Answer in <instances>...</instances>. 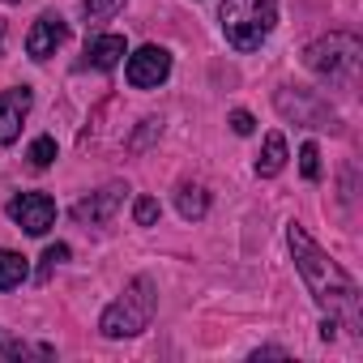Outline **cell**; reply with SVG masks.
Masks as SVG:
<instances>
[{
  "instance_id": "6da1fadb",
  "label": "cell",
  "mask_w": 363,
  "mask_h": 363,
  "mask_svg": "<svg viewBox=\"0 0 363 363\" xmlns=\"http://www.w3.org/2000/svg\"><path fill=\"white\" fill-rule=\"evenodd\" d=\"M286 244H291V257H295V265H299V274H303L312 299H316L329 316H342L350 329H359V325H363V312H359V286H354V278H350L333 257H325V252L316 248V240H312L303 227H295V223L286 227Z\"/></svg>"
},
{
  "instance_id": "7a4b0ae2",
  "label": "cell",
  "mask_w": 363,
  "mask_h": 363,
  "mask_svg": "<svg viewBox=\"0 0 363 363\" xmlns=\"http://www.w3.org/2000/svg\"><path fill=\"white\" fill-rule=\"evenodd\" d=\"M218 22L235 52H257L278 22V0H223Z\"/></svg>"
},
{
  "instance_id": "3957f363",
  "label": "cell",
  "mask_w": 363,
  "mask_h": 363,
  "mask_svg": "<svg viewBox=\"0 0 363 363\" xmlns=\"http://www.w3.org/2000/svg\"><path fill=\"white\" fill-rule=\"evenodd\" d=\"M154 312H158V286L150 278H133L124 286V295L99 316V329H103V337H133V333L150 329Z\"/></svg>"
},
{
  "instance_id": "277c9868",
  "label": "cell",
  "mask_w": 363,
  "mask_h": 363,
  "mask_svg": "<svg viewBox=\"0 0 363 363\" xmlns=\"http://www.w3.org/2000/svg\"><path fill=\"white\" fill-rule=\"evenodd\" d=\"M359 60H363V48L354 35H329V39H316L308 48V69L325 82H337V86H350L359 77Z\"/></svg>"
},
{
  "instance_id": "5b68a950",
  "label": "cell",
  "mask_w": 363,
  "mask_h": 363,
  "mask_svg": "<svg viewBox=\"0 0 363 363\" xmlns=\"http://www.w3.org/2000/svg\"><path fill=\"white\" fill-rule=\"evenodd\" d=\"M167 73H171V52H167V48H154V43L137 48V52L128 56V69H124L128 86H137V90H154V86H162Z\"/></svg>"
},
{
  "instance_id": "8992f818",
  "label": "cell",
  "mask_w": 363,
  "mask_h": 363,
  "mask_svg": "<svg viewBox=\"0 0 363 363\" xmlns=\"http://www.w3.org/2000/svg\"><path fill=\"white\" fill-rule=\"evenodd\" d=\"M9 218L26 231V235H48L56 223V201L48 193H18L9 201Z\"/></svg>"
},
{
  "instance_id": "52a82bcc",
  "label": "cell",
  "mask_w": 363,
  "mask_h": 363,
  "mask_svg": "<svg viewBox=\"0 0 363 363\" xmlns=\"http://www.w3.org/2000/svg\"><path fill=\"white\" fill-rule=\"evenodd\" d=\"M278 111L282 116H291L295 124H308V128H337V116L316 99V94H308V90H282L278 94Z\"/></svg>"
},
{
  "instance_id": "ba28073f",
  "label": "cell",
  "mask_w": 363,
  "mask_h": 363,
  "mask_svg": "<svg viewBox=\"0 0 363 363\" xmlns=\"http://www.w3.org/2000/svg\"><path fill=\"white\" fill-rule=\"evenodd\" d=\"M124 184H107V189H99V193H90V197H82L77 206H73V223H82V227H103L116 210H120V201H124Z\"/></svg>"
},
{
  "instance_id": "9c48e42d",
  "label": "cell",
  "mask_w": 363,
  "mask_h": 363,
  "mask_svg": "<svg viewBox=\"0 0 363 363\" xmlns=\"http://www.w3.org/2000/svg\"><path fill=\"white\" fill-rule=\"evenodd\" d=\"M35 94L30 86H13V90H0V145H13L22 133V120L30 111Z\"/></svg>"
},
{
  "instance_id": "30bf717a",
  "label": "cell",
  "mask_w": 363,
  "mask_h": 363,
  "mask_svg": "<svg viewBox=\"0 0 363 363\" xmlns=\"http://www.w3.org/2000/svg\"><path fill=\"white\" fill-rule=\"evenodd\" d=\"M65 39H69V26L60 22V13H43L26 35V52H30V60H48V56H56V48H65Z\"/></svg>"
},
{
  "instance_id": "8fae6325",
  "label": "cell",
  "mask_w": 363,
  "mask_h": 363,
  "mask_svg": "<svg viewBox=\"0 0 363 363\" xmlns=\"http://www.w3.org/2000/svg\"><path fill=\"white\" fill-rule=\"evenodd\" d=\"M120 56H124V35H94L90 43H86V65L90 69H116L120 65Z\"/></svg>"
},
{
  "instance_id": "7c38bea8",
  "label": "cell",
  "mask_w": 363,
  "mask_h": 363,
  "mask_svg": "<svg viewBox=\"0 0 363 363\" xmlns=\"http://www.w3.org/2000/svg\"><path fill=\"white\" fill-rule=\"evenodd\" d=\"M175 210L184 214L189 223H197V218H206V210H210V193H206L201 184H179V189H175Z\"/></svg>"
},
{
  "instance_id": "4fadbf2b",
  "label": "cell",
  "mask_w": 363,
  "mask_h": 363,
  "mask_svg": "<svg viewBox=\"0 0 363 363\" xmlns=\"http://www.w3.org/2000/svg\"><path fill=\"white\" fill-rule=\"evenodd\" d=\"M282 167H286V137H282V133H269V137H265V150H261V158H257V175H261V179H274Z\"/></svg>"
},
{
  "instance_id": "5bb4252c",
  "label": "cell",
  "mask_w": 363,
  "mask_h": 363,
  "mask_svg": "<svg viewBox=\"0 0 363 363\" xmlns=\"http://www.w3.org/2000/svg\"><path fill=\"white\" fill-rule=\"evenodd\" d=\"M26 274H30V265H26V257H22V252L0 248V291L22 286V282H26Z\"/></svg>"
},
{
  "instance_id": "9a60e30c",
  "label": "cell",
  "mask_w": 363,
  "mask_h": 363,
  "mask_svg": "<svg viewBox=\"0 0 363 363\" xmlns=\"http://www.w3.org/2000/svg\"><path fill=\"white\" fill-rule=\"evenodd\" d=\"M124 9V0H86L82 5V18H86V26H99V22H107V18H116Z\"/></svg>"
},
{
  "instance_id": "2e32d148",
  "label": "cell",
  "mask_w": 363,
  "mask_h": 363,
  "mask_svg": "<svg viewBox=\"0 0 363 363\" xmlns=\"http://www.w3.org/2000/svg\"><path fill=\"white\" fill-rule=\"evenodd\" d=\"M154 137H162V120H158V116H145V120H141V128L128 137V150H145Z\"/></svg>"
},
{
  "instance_id": "e0dca14e",
  "label": "cell",
  "mask_w": 363,
  "mask_h": 363,
  "mask_svg": "<svg viewBox=\"0 0 363 363\" xmlns=\"http://www.w3.org/2000/svg\"><path fill=\"white\" fill-rule=\"evenodd\" d=\"M26 158H30V167H35V171L52 167V162H56V137H39V141L30 145V154H26Z\"/></svg>"
},
{
  "instance_id": "ac0fdd59",
  "label": "cell",
  "mask_w": 363,
  "mask_h": 363,
  "mask_svg": "<svg viewBox=\"0 0 363 363\" xmlns=\"http://www.w3.org/2000/svg\"><path fill=\"white\" fill-rule=\"evenodd\" d=\"M0 354H9V359H22V354H52V346H22V342H13L5 329H0Z\"/></svg>"
},
{
  "instance_id": "d6986e66",
  "label": "cell",
  "mask_w": 363,
  "mask_h": 363,
  "mask_svg": "<svg viewBox=\"0 0 363 363\" xmlns=\"http://www.w3.org/2000/svg\"><path fill=\"white\" fill-rule=\"evenodd\" d=\"M299 171H303V179H320V150L312 141L299 150Z\"/></svg>"
},
{
  "instance_id": "ffe728a7",
  "label": "cell",
  "mask_w": 363,
  "mask_h": 363,
  "mask_svg": "<svg viewBox=\"0 0 363 363\" xmlns=\"http://www.w3.org/2000/svg\"><path fill=\"white\" fill-rule=\"evenodd\" d=\"M60 261H69V244H52V248L43 252V265H39V282H48V278H52V269H56Z\"/></svg>"
},
{
  "instance_id": "44dd1931",
  "label": "cell",
  "mask_w": 363,
  "mask_h": 363,
  "mask_svg": "<svg viewBox=\"0 0 363 363\" xmlns=\"http://www.w3.org/2000/svg\"><path fill=\"white\" fill-rule=\"evenodd\" d=\"M133 218H137V227H154V223H158V201H154V197H137Z\"/></svg>"
},
{
  "instance_id": "7402d4cb",
  "label": "cell",
  "mask_w": 363,
  "mask_h": 363,
  "mask_svg": "<svg viewBox=\"0 0 363 363\" xmlns=\"http://www.w3.org/2000/svg\"><path fill=\"white\" fill-rule=\"evenodd\" d=\"M231 128H235V133H240V137H248V133H252V128H257V120H252V116H248V111H231Z\"/></svg>"
},
{
  "instance_id": "603a6c76",
  "label": "cell",
  "mask_w": 363,
  "mask_h": 363,
  "mask_svg": "<svg viewBox=\"0 0 363 363\" xmlns=\"http://www.w3.org/2000/svg\"><path fill=\"white\" fill-rule=\"evenodd\" d=\"M320 337H325V342H333V337H337V316H329V320L320 325Z\"/></svg>"
},
{
  "instance_id": "cb8c5ba5",
  "label": "cell",
  "mask_w": 363,
  "mask_h": 363,
  "mask_svg": "<svg viewBox=\"0 0 363 363\" xmlns=\"http://www.w3.org/2000/svg\"><path fill=\"white\" fill-rule=\"evenodd\" d=\"M257 354H265V359H282L286 350H282V346H265V350H257Z\"/></svg>"
},
{
  "instance_id": "d4e9b609",
  "label": "cell",
  "mask_w": 363,
  "mask_h": 363,
  "mask_svg": "<svg viewBox=\"0 0 363 363\" xmlns=\"http://www.w3.org/2000/svg\"><path fill=\"white\" fill-rule=\"evenodd\" d=\"M0 52H5V18H0Z\"/></svg>"
},
{
  "instance_id": "484cf974",
  "label": "cell",
  "mask_w": 363,
  "mask_h": 363,
  "mask_svg": "<svg viewBox=\"0 0 363 363\" xmlns=\"http://www.w3.org/2000/svg\"><path fill=\"white\" fill-rule=\"evenodd\" d=\"M9 5H18V0H9Z\"/></svg>"
}]
</instances>
